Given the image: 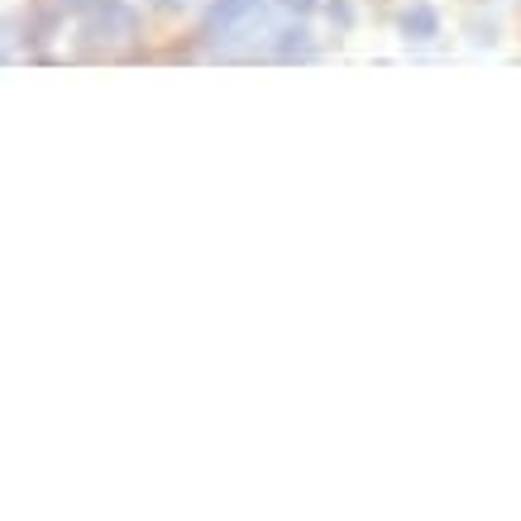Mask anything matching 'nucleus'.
<instances>
[{
	"instance_id": "nucleus-1",
	"label": "nucleus",
	"mask_w": 521,
	"mask_h": 521,
	"mask_svg": "<svg viewBox=\"0 0 521 521\" xmlns=\"http://www.w3.org/2000/svg\"><path fill=\"white\" fill-rule=\"evenodd\" d=\"M134 20H130V10L120 5V0H91V29L87 34H130Z\"/></svg>"
},
{
	"instance_id": "nucleus-2",
	"label": "nucleus",
	"mask_w": 521,
	"mask_h": 521,
	"mask_svg": "<svg viewBox=\"0 0 521 521\" xmlns=\"http://www.w3.org/2000/svg\"><path fill=\"white\" fill-rule=\"evenodd\" d=\"M254 10H259V0H216L211 15H206V24H211V29H230V24L249 20Z\"/></svg>"
},
{
	"instance_id": "nucleus-3",
	"label": "nucleus",
	"mask_w": 521,
	"mask_h": 521,
	"mask_svg": "<svg viewBox=\"0 0 521 521\" xmlns=\"http://www.w3.org/2000/svg\"><path fill=\"white\" fill-rule=\"evenodd\" d=\"M402 34H407V39H435V34H440L435 10H426V5H412V10L402 15Z\"/></svg>"
},
{
	"instance_id": "nucleus-4",
	"label": "nucleus",
	"mask_w": 521,
	"mask_h": 521,
	"mask_svg": "<svg viewBox=\"0 0 521 521\" xmlns=\"http://www.w3.org/2000/svg\"><path fill=\"white\" fill-rule=\"evenodd\" d=\"M278 53H283V58H311V39H306V29H283Z\"/></svg>"
},
{
	"instance_id": "nucleus-5",
	"label": "nucleus",
	"mask_w": 521,
	"mask_h": 521,
	"mask_svg": "<svg viewBox=\"0 0 521 521\" xmlns=\"http://www.w3.org/2000/svg\"><path fill=\"white\" fill-rule=\"evenodd\" d=\"M326 10H330V20L340 24V29H349V24H354V5H349V0H330Z\"/></svg>"
},
{
	"instance_id": "nucleus-6",
	"label": "nucleus",
	"mask_w": 521,
	"mask_h": 521,
	"mask_svg": "<svg viewBox=\"0 0 521 521\" xmlns=\"http://www.w3.org/2000/svg\"><path fill=\"white\" fill-rule=\"evenodd\" d=\"M158 5H163V10H182L187 0H158Z\"/></svg>"
},
{
	"instance_id": "nucleus-7",
	"label": "nucleus",
	"mask_w": 521,
	"mask_h": 521,
	"mask_svg": "<svg viewBox=\"0 0 521 521\" xmlns=\"http://www.w3.org/2000/svg\"><path fill=\"white\" fill-rule=\"evenodd\" d=\"M283 5H292V10H311V0H283Z\"/></svg>"
},
{
	"instance_id": "nucleus-8",
	"label": "nucleus",
	"mask_w": 521,
	"mask_h": 521,
	"mask_svg": "<svg viewBox=\"0 0 521 521\" xmlns=\"http://www.w3.org/2000/svg\"><path fill=\"white\" fill-rule=\"evenodd\" d=\"M58 5H67V10H77V5H87V0H58Z\"/></svg>"
}]
</instances>
